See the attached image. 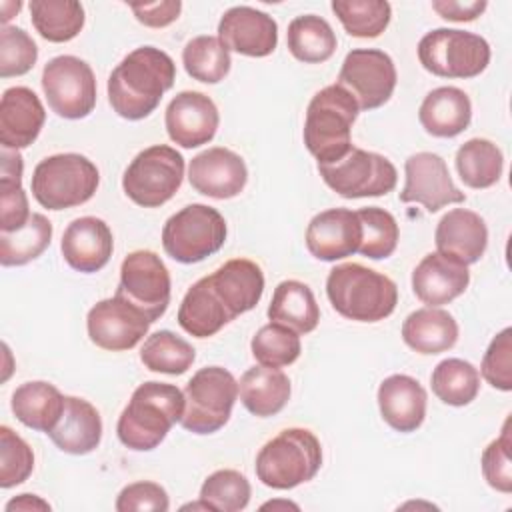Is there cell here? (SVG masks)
<instances>
[{"label": "cell", "instance_id": "obj_1", "mask_svg": "<svg viewBox=\"0 0 512 512\" xmlns=\"http://www.w3.org/2000/svg\"><path fill=\"white\" fill-rule=\"evenodd\" d=\"M174 80V60L160 48L140 46L110 72L108 102L120 118L142 120L158 108Z\"/></svg>", "mask_w": 512, "mask_h": 512}, {"label": "cell", "instance_id": "obj_2", "mask_svg": "<svg viewBox=\"0 0 512 512\" xmlns=\"http://www.w3.org/2000/svg\"><path fill=\"white\" fill-rule=\"evenodd\" d=\"M182 412L184 392L178 386L156 380L144 382L132 392L118 418V440L136 452L154 450L180 422Z\"/></svg>", "mask_w": 512, "mask_h": 512}, {"label": "cell", "instance_id": "obj_3", "mask_svg": "<svg viewBox=\"0 0 512 512\" xmlns=\"http://www.w3.org/2000/svg\"><path fill=\"white\" fill-rule=\"evenodd\" d=\"M326 294L340 316L356 322H380L398 304L394 280L356 262L338 264L330 270Z\"/></svg>", "mask_w": 512, "mask_h": 512}, {"label": "cell", "instance_id": "obj_4", "mask_svg": "<svg viewBox=\"0 0 512 512\" xmlns=\"http://www.w3.org/2000/svg\"><path fill=\"white\" fill-rule=\"evenodd\" d=\"M358 104L348 90L330 84L316 92L306 108L304 144L318 164H334L352 148V124Z\"/></svg>", "mask_w": 512, "mask_h": 512}, {"label": "cell", "instance_id": "obj_5", "mask_svg": "<svg viewBox=\"0 0 512 512\" xmlns=\"http://www.w3.org/2000/svg\"><path fill=\"white\" fill-rule=\"evenodd\" d=\"M322 466V446L308 428H286L256 456L258 480L274 490H290L312 480Z\"/></svg>", "mask_w": 512, "mask_h": 512}, {"label": "cell", "instance_id": "obj_6", "mask_svg": "<svg viewBox=\"0 0 512 512\" xmlns=\"http://www.w3.org/2000/svg\"><path fill=\"white\" fill-rule=\"evenodd\" d=\"M98 184L100 172L96 164L76 152L48 156L32 172V196L48 210H64L88 202Z\"/></svg>", "mask_w": 512, "mask_h": 512}, {"label": "cell", "instance_id": "obj_7", "mask_svg": "<svg viewBox=\"0 0 512 512\" xmlns=\"http://www.w3.org/2000/svg\"><path fill=\"white\" fill-rule=\"evenodd\" d=\"M238 398V382L222 366H206L194 372L184 388V412L180 424L192 434L218 432L232 414Z\"/></svg>", "mask_w": 512, "mask_h": 512}, {"label": "cell", "instance_id": "obj_8", "mask_svg": "<svg viewBox=\"0 0 512 512\" xmlns=\"http://www.w3.org/2000/svg\"><path fill=\"white\" fill-rule=\"evenodd\" d=\"M224 216L206 204H188L162 228L164 252L182 264H196L216 254L226 242Z\"/></svg>", "mask_w": 512, "mask_h": 512}, {"label": "cell", "instance_id": "obj_9", "mask_svg": "<svg viewBox=\"0 0 512 512\" xmlns=\"http://www.w3.org/2000/svg\"><path fill=\"white\" fill-rule=\"evenodd\" d=\"M418 60L440 78H476L490 62V44L474 32L436 28L418 42Z\"/></svg>", "mask_w": 512, "mask_h": 512}, {"label": "cell", "instance_id": "obj_10", "mask_svg": "<svg viewBox=\"0 0 512 512\" xmlns=\"http://www.w3.org/2000/svg\"><path fill=\"white\" fill-rule=\"evenodd\" d=\"M184 158L166 144H154L134 156L122 176L124 194L142 208L166 204L182 186Z\"/></svg>", "mask_w": 512, "mask_h": 512}, {"label": "cell", "instance_id": "obj_11", "mask_svg": "<svg viewBox=\"0 0 512 512\" xmlns=\"http://www.w3.org/2000/svg\"><path fill=\"white\" fill-rule=\"evenodd\" d=\"M318 172L326 186L342 198L384 196L396 188L398 180V172L386 156L356 146L334 164H318Z\"/></svg>", "mask_w": 512, "mask_h": 512}, {"label": "cell", "instance_id": "obj_12", "mask_svg": "<svg viewBox=\"0 0 512 512\" xmlns=\"http://www.w3.org/2000/svg\"><path fill=\"white\" fill-rule=\"evenodd\" d=\"M42 90L54 114L66 120L86 118L96 106V78L78 56H56L42 70Z\"/></svg>", "mask_w": 512, "mask_h": 512}, {"label": "cell", "instance_id": "obj_13", "mask_svg": "<svg viewBox=\"0 0 512 512\" xmlns=\"http://www.w3.org/2000/svg\"><path fill=\"white\" fill-rule=\"evenodd\" d=\"M394 60L378 48H356L346 54L338 86L348 90L360 110H374L386 104L396 88Z\"/></svg>", "mask_w": 512, "mask_h": 512}, {"label": "cell", "instance_id": "obj_14", "mask_svg": "<svg viewBox=\"0 0 512 512\" xmlns=\"http://www.w3.org/2000/svg\"><path fill=\"white\" fill-rule=\"evenodd\" d=\"M116 294L134 304L156 322L170 304V274L160 256L152 250L130 252L120 266Z\"/></svg>", "mask_w": 512, "mask_h": 512}, {"label": "cell", "instance_id": "obj_15", "mask_svg": "<svg viewBox=\"0 0 512 512\" xmlns=\"http://www.w3.org/2000/svg\"><path fill=\"white\" fill-rule=\"evenodd\" d=\"M150 324L152 322L144 312L118 294L96 302L86 316L92 344L110 352L134 348L148 334Z\"/></svg>", "mask_w": 512, "mask_h": 512}, {"label": "cell", "instance_id": "obj_16", "mask_svg": "<svg viewBox=\"0 0 512 512\" xmlns=\"http://www.w3.org/2000/svg\"><path fill=\"white\" fill-rule=\"evenodd\" d=\"M406 184L400 192V202L422 204L434 214L448 204H460L466 194L454 184L442 156L434 152H416L404 162Z\"/></svg>", "mask_w": 512, "mask_h": 512}, {"label": "cell", "instance_id": "obj_17", "mask_svg": "<svg viewBox=\"0 0 512 512\" xmlns=\"http://www.w3.org/2000/svg\"><path fill=\"white\" fill-rule=\"evenodd\" d=\"M164 124L174 144L182 148H198L216 136L220 114L210 96L196 90H184L166 106Z\"/></svg>", "mask_w": 512, "mask_h": 512}, {"label": "cell", "instance_id": "obj_18", "mask_svg": "<svg viewBox=\"0 0 512 512\" xmlns=\"http://www.w3.org/2000/svg\"><path fill=\"white\" fill-rule=\"evenodd\" d=\"M188 180L198 194L228 200L244 190L248 182V168L240 154L224 146H214L190 160Z\"/></svg>", "mask_w": 512, "mask_h": 512}, {"label": "cell", "instance_id": "obj_19", "mask_svg": "<svg viewBox=\"0 0 512 512\" xmlns=\"http://www.w3.org/2000/svg\"><path fill=\"white\" fill-rule=\"evenodd\" d=\"M220 42L242 56L264 58L276 50V20L252 6H234L226 10L218 22Z\"/></svg>", "mask_w": 512, "mask_h": 512}, {"label": "cell", "instance_id": "obj_20", "mask_svg": "<svg viewBox=\"0 0 512 512\" xmlns=\"http://www.w3.org/2000/svg\"><path fill=\"white\" fill-rule=\"evenodd\" d=\"M362 224L348 208H330L316 214L306 228L308 252L324 262H336L358 252Z\"/></svg>", "mask_w": 512, "mask_h": 512}, {"label": "cell", "instance_id": "obj_21", "mask_svg": "<svg viewBox=\"0 0 512 512\" xmlns=\"http://www.w3.org/2000/svg\"><path fill=\"white\" fill-rule=\"evenodd\" d=\"M62 256L76 272L92 274L102 270L114 250L110 226L96 216H82L72 220L60 242Z\"/></svg>", "mask_w": 512, "mask_h": 512}, {"label": "cell", "instance_id": "obj_22", "mask_svg": "<svg viewBox=\"0 0 512 512\" xmlns=\"http://www.w3.org/2000/svg\"><path fill=\"white\" fill-rule=\"evenodd\" d=\"M46 112L34 90L12 86L0 98V144L8 150L28 148L40 134Z\"/></svg>", "mask_w": 512, "mask_h": 512}, {"label": "cell", "instance_id": "obj_23", "mask_svg": "<svg viewBox=\"0 0 512 512\" xmlns=\"http://www.w3.org/2000/svg\"><path fill=\"white\" fill-rule=\"evenodd\" d=\"M470 284L468 266L440 252L426 254L412 272V290L428 306H442L456 300Z\"/></svg>", "mask_w": 512, "mask_h": 512}, {"label": "cell", "instance_id": "obj_24", "mask_svg": "<svg viewBox=\"0 0 512 512\" xmlns=\"http://www.w3.org/2000/svg\"><path fill=\"white\" fill-rule=\"evenodd\" d=\"M434 242L440 254L468 266L484 256L488 246V228L480 214L466 208H454L440 218Z\"/></svg>", "mask_w": 512, "mask_h": 512}, {"label": "cell", "instance_id": "obj_25", "mask_svg": "<svg viewBox=\"0 0 512 512\" xmlns=\"http://www.w3.org/2000/svg\"><path fill=\"white\" fill-rule=\"evenodd\" d=\"M426 390L408 374H392L378 386V408L384 422L402 434L414 432L426 418Z\"/></svg>", "mask_w": 512, "mask_h": 512}, {"label": "cell", "instance_id": "obj_26", "mask_svg": "<svg viewBox=\"0 0 512 512\" xmlns=\"http://www.w3.org/2000/svg\"><path fill=\"white\" fill-rule=\"evenodd\" d=\"M208 282L232 318L252 310L264 292L262 268L248 258H232L208 274Z\"/></svg>", "mask_w": 512, "mask_h": 512}, {"label": "cell", "instance_id": "obj_27", "mask_svg": "<svg viewBox=\"0 0 512 512\" xmlns=\"http://www.w3.org/2000/svg\"><path fill=\"white\" fill-rule=\"evenodd\" d=\"M48 436L62 452L82 456L98 448L102 440V418L88 400L64 396L62 416Z\"/></svg>", "mask_w": 512, "mask_h": 512}, {"label": "cell", "instance_id": "obj_28", "mask_svg": "<svg viewBox=\"0 0 512 512\" xmlns=\"http://www.w3.org/2000/svg\"><path fill=\"white\" fill-rule=\"evenodd\" d=\"M418 120L422 128L436 138H454L470 126L472 104L464 90L440 86L426 94L420 104Z\"/></svg>", "mask_w": 512, "mask_h": 512}, {"label": "cell", "instance_id": "obj_29", "mask_svg": "<svg viewBox=\"0 0 512 512\" xmlns=\"http://www.w3.org/2000/svg\"><path fill=\"white\" fill-rule=\"evenodd\" d=\"M402 338L418 354H440L456 344L458 324L450 312L426 306L406 316Z\"/></svg>", "mask_w": 512, "mask_h": 512}, {"label": "cell", "instance_id": "obj_30", "mask_svg": "<svg viewBox=\"0 0 512 512\" xmlns=\"http://www.w3.org/2000/svg\"><path fill=\"white\" fill-rule=\"evenodd\" d=\"M230 320V312L212 290L208 276L194 282L184 294L178 308V324L196 338H208L220 332Z\"/></svg>", "mask_w": 512, "mask_h": 512}, {"label": "cell", "instance_id": "obj_31", "mask_svg": "<svg viewBox=\"0 0 512 512\" xmlns=\"http://www.w3.org/2000/svg\"><path fill=\"white\" fill-rule=\"evenodd\" d=\"M238 392L244 408L260 418L278 414L290 400V380L280 368L254 366L248 368L240 382Z\"/></svg>", "mask_w": 512, "mask_h": 512}, {"label": "cell", "instance_id": "obj_32", "mask_svg": "<svg viewBox=\"0 0 512 512\" xmlns=\"http://www.w3.org/2000/svg\"><path fill=\"white\" fill-rule=\"evenodd\" d=\"M270 322L288 326L296 334L312 332L320 322V308L308 284L300 280H282L268 306Z\"/></svg>", "mask_w": 512, "mask_h": 512}, {"label": "cell", "instance_id": "obj_33", "mask_svg": "<svg viewBox=\"0 0 512 512\" xmlns=\"http://www.w3.org/2000/svg\"><path fill=\"white\" fill-rule=\"evenodd\" d=\"M10 406L24 426L48 434L62 416L64 396L54 384L34 380L24 382L14 390Z\"/></svg>", "mask_w": 512, "mask_h": 512}, {"label": "cell", "instance_id": "obj_34", "mask_svg": "<svg viewBox=\"0 0 512 512\" xmlns=\"http://www.w3.org/2000/svg\"><path fill=\"white\" fill-rule=\"evenodd\" d=\"M286 44L296 60L304 64H320L332 58L338 40L332 26L322 16L304 14L288 24Z\"/></svg>", "mask_w": 512, "mask_h": 512}, {"label": "cell", "instance_id": "obj_35", "mask_svg": "<svg viewBox=\"0 0 512 512\" xmlns=\"http://www.w3.org/2000/svg\"><path fill=\"white\" fill-rule=\"evenodd\" d=\"M456 170L468 188H490L504 170L502 150L486 138H470L456 152Z\"/></svg>", "mask_w": 512, "mask_h": 512}, {"label": "cell", "instance_id": "obj_36", "mask_svg": "<svg viewBox=\"0 0 512 512\" xmlns=\"http://www.w3.org/2000/svg\"><path fill=\"white\" fill-rule=\"evenodd\" d=\"M28 8L36 32L48 42H68L84 28V8L76 0H32Z\"/></svg>", "mask_w": 512, "mask_h": 512}, {"label": "cell", "instance_id": "obj_37", "mask_svg": "<svg viewBox=\"0 0 512 512\" xmlns=\"http://www.w3.org/2000/svg\"><path fill=\"white\" fill-rule=\"evenodd\" d=\"M24 162L18 150L2 148V174H0V232L20 230L32 216L28 198L22 190Z\"/></svg>", "mask_w": 512, "mask_h": 512}, {"label": "cell", "instance_id": "obj_38", "mask_svg": "<svg viewBox=\"0 0 512 512\" xmlns=\"http://www.w3.org/2000/svg\"><path fill=\"white\" fill-rule=\"evenodd\" d=\"M432 392L448 406L470 404L480 390V372L468 360L446 358L436 364L430 376Z\"/></svg>", "mask_w": 512, "mask_h": 512}, {"label": "cell", "instance_id": "obj_39", "mask_svg": "<svg viewBox=\"0 0 512 512\" xmlns=\"http://www.w3.org/2000/svg\"><path fill=\"white\" fill-rule=\"evenodd\" d=\"M52 240V224L44 214L32 212L30 220L16 232H0V264L24 266L36 260Z\"/></svg>", "mask_w": 512, "mask_h": 512}, {"label": "cell", "instance_id": "obj_40", "mask_svg": "<svg viewBox=\"0 0 512 512\" xmlns=\"http://www.w3.org/2000/svg\"><path fill=\"white\" fill-rule=\"evenodd\" d=\"M194 358L196 350L192 344L170 330H158L150 334L140 348L142 364L148 370L160 374H184L192 366Z\"/></svg>", "mask_w": 512, "mask_h": 512}, {"label": "cell", "instance_id": "obj_41", "mask_svg": "<svg viewBox=\"0 0 512 512\" xmlns=\"http://www.w3.org/2000/svg\"><path fill=\"white\" fill-rule=\"evenodd\" d=\"M182 64L188 76L204 84H216L230 72V50L218 36H196L182 50Z\"/></svg>", "mask_w": 512, "mask_h": 512}, {"label": "cell", "instance_id": "obj_42", "mask_svg": "<svg viewBox=\"0 0 512 512\" xmlns=\"http://www.w3.org/2000/svg\"><path fill=\"white\" fill-rule=\"evenodd\" d=\"M332 12L354 38H378L392 18L386 0H334Z\"/></svg>", "mask_w": 512, "mask_h": 512}, {"label": "cell", "instance_id": "obj_43", "mask_svg": "<svg viewBox=\"0 0 512 512\" xmlns=\"http://www.w3.org/2000/svg\"><path fill=\"white\" fill-rule=\"evenodd\" d=\"M356 214L362 224V242L358 252L370 260H382L392 256L400 236L396 218L380 206L360 208Z\"/></svg>", "mask_w": 512, "mask_h": 512}, {"label": "cell", "instance_id": "obj_44", "mask_svg": "<svg viewBox=\"0 0 512 512\" xmlns=\"http://www.w3.org/2000/svg\"><path fill=\"white\" fill-rule=\"evenodd\" d=\"M252 356L262 366L270 368H282L298 360L302 352L300 334L290 330L288 326H282L278 322L264 324L250 342Z\"/></svg>", "mask_w": 512, "mask_h": 512}, {"label": "cell", "instance_id": "obj_45", "mask_svg": "<svg viewBox=\"0 0 512 512\" xmlns=\"http://www.w3.org/2000/svg\"><path fill=\"white\" fill-rule=\"evenodd\" d=\"M250 482L244 474L238 470H216L212 472L202 488H200V500L210 504L212 510L218 512H240L250 502Z\"/></svg>", "mask_w": 512, "mask_h": 512}, {"label": "cell", "instance_id": "obj_46", "mask_svg": "<svg viewBox=\"0 0 512 512\" xmlns=\"http://www.w3.org/2000/svg\"><path fill=\"white\" fill-rule=\"evenodd\" d=\"M34 470V452L10 426H0V486L12 488L28 480Z\"/></svg>", "mask_w": 512, "mask_h": 512}, {"label": "cell", "instance_id": "obj_47", "mask_svg": "<svg viewBox=\"0 0 512 512\" xmlns=\"http://www.w3.org/2000/svg\"><path fill=\"white\" fill-rule=\"evenodd\" d=\"M38 46L30 34L18 26H2L0 30V76H22L34 68Z\"/></svg>", "mask_w": 512, "mask_h": 512}, {"label": "cell", "instance_id": "obj_48", "mask_svg": "<svg viewBox=\"0 0 512 512\" xmlns=\"http://www.w3.org/2000/svg\"><path fill=\"white\" fill-rule=\"evenodd\" d=\"M508 424H510V418L504 422L502 434L484 448L482 462H480L482 474L488 486H492L502 494L512 492V462H510L512 440H510Z\"/></svg>", "mask_w": 512, "mask_h": 512}, {"label": "cell", "instance_id": "obj_49", "mask_svg": "<svg viewBox=\"0 0 512 512\" xmlns=\"http://www.w3.org/2000/svg\"><path fill=\"white\" fill-rule=\"evenodd\" d=\"M482 378L502 392L512 390V328L498 332L484 352Z\"/></svg>", "mask_w": 512, "mask_h": 512}, {"label": "cell", "instance_id": "obj_50", "mask_svg": "<svg viewBox=\"0 0 512 512\" xmlns=\"http://www.w3.org/2000/svg\"><path fill=\"white\" fill-rule=\"evenodd\" d=\"M170 508V500L166 490L150 480H140L124 486L116 498L118 512H132V510H156L166 512Z\"/></svg>", "mask_w": 512, "mask_h": 512}, {"label": "cell", "instance_id": "obj_51", "mask_svg": "<svg viewBox=\"0 0 512 512\" xmlns=\"http://www.w3.org/2000/svg\"><path fill=\"white\" fill-rule=\"evenodd\" d=\"M130 10L134 12L136 20L150 28H164L178 20L182 2L180 0H162V2H150V4H130Z\"/></svg>", "mask_w": 512, "mask_h": 512}, {"label": "cell", "instance_id": "obj_52", "mask_svg": "<svg viewBox=\"0 0 512 512\" xmlns=\"http://www.w3.org/2000/svg\"><path fill=\"white\" fill-rule=\"evenodd\" d=\"M484 0L474 2H456V0H434L432 8L450 22H472L486 10Z\"/></svg>", "mask_w": 512, "mask_h": 512}, {"label": "cell", "instance_id": "obj_53", "mask_svg": "<svg viewBox=\"0 0 512 512\" xmlns=\"http://www.w3.org/2000/svg\"><path fill=\"white\" fill-rule=\"evenodd\" d=\"M12 510H50V504L36 494H20L6 504V512Z\"/></svg>", "mask_w": 512, "mask_h": 512}, {"label": "cell", "instance_id": "obj_54", "mask_svg": "<svg viewBox=\"0 0 512 512\" xmlns=\"http://www.w3.org/2000/svg\"><path fill=\"white\" fill-rule=\"evenodd\" d=\"M20 8H22V2H2L0 4V10H2V26H6V22L14 16V14H18L20 12Z\"/></svg>", "mask_w": 512, "mask_h": 512}, {"label": "cell", "instance_id": "obj_55", "mask_svg": "<svg viewBox=\"0 0 512 512\" xmlns=\"http://www.w3.org/2000/svg\"><path fill=\"white\" fill-rule=\"evenodd\" d=\"M266 508H294V510H298V506L296 504H292V502H266V504H262V510H266Z\"/></svg>", "mask_w": 512, "mask_h": 512}, {"label": "cell", "instance_id": "obj_56", "mask_svg": "<svg viewBox=\"0 0 512 512\" xmlns=\"http://www.w3.org/2000/svg\"><path fill=\"white\" fill-rule=\"evenodd\" d=\"M182 510H210V512H214V510L210 508V504H206L204 500H200V502H192V504H186V506H182Z\"/></svg>", "mask_w": 512, "mask_h": 512}]
</instances>
